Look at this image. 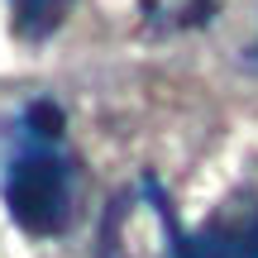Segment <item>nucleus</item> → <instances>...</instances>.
I'll use <instances>...</instances> for the list:
<instances>
[{
  "label": "nucleus",
  "mask_w": 258,
  "mask_h": 258,
  "mask_svg": "<svg viewBox=\"0 0 258 258\" xmlns=\"http://www.w3.org/2000/svg\"><path fill=\"white\" fill-rule=\"evenodd\" d=\"M144 191L163 220L172 258H258V201H230L201 230H186L172 211V196L158 186V177H144Z\"/></svg>",
  "instance_id": "nucleus-2"
},
{
  "label": "nucleus",
  "mask_w": 258,
  "mask_h": 258,
  "mask_svg": "<svg viewBox=\"0 0 258 258\" xmlns=\"http://www.w3.org/2000/svg\"><path fill=\"white\" fill-rule=\"evenodd\" d=\"M72 153L62 148V110L34 101L10 134V158L0 172L10 220L34 239L62 234L72 225Z\"/></svg>",
  "instance_id": "nucleus-1"
},
{
  "label": "nucleus",
  "mask_w": 258,
  "mask_h": 258,
  "mask_svg": "<svg viewBox=\"0 0 258 258\" xmlns=\"http://www.w3.org/2000/svg\"><path fill=\"white\" fill-rule=\"evenodd\" d=\"M67 10H72V0H15V34L38 43L67 19Z\"/></svg>",
  "instance_id": "nucleus-3"
}]
</instances>
